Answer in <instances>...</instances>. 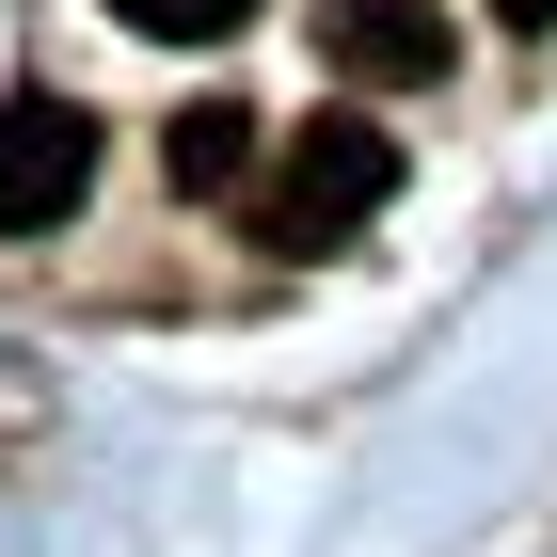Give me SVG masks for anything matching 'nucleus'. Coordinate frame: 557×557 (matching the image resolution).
Wrapping results in <instances>:
<instances>
[{
  "instance_id": "obj_1",
  "label": "nucleus",
  "mask_w": 557,
  "mask_h": 557,
  "mask_svg": "<svg viewBox=\"0 0 557 557\" xmlns=\"http://www.w3.org/2000/svg\"><path fill=\"white\" fill-rule=\"evenodd\" d=\"M383 191H398L383 112H302L287 160L256 175V239H271V256H335V239H367V223H383Z\"/></svg>"
},
{
  "instance_id": "obj_2",
  "label": "nucleus",
  "mask_w": 557,
  "mask_h": 557,
  "mask_svg": "<svg viewBox=\"0 0 557 557\" xmlns=\"http://www.w3.org/2000/svg\"><path fill=\"white\" fill-rule=\"evenodd\" d=\"M81 191H96V128H81V96H16V112H0V239L81 223Z\"/></svg>"
},
{
  "instance_id": "obj_3",
  "label": "nucleus",
  "mask_w": 557,
  "mask_h": 557,
  "mask_svg": "<svg viewBox=\"0 0 557 557\" xmlns=\"http://www.w3.org/2000/svg\"><path fill=\"white\" fill-rule=\"evenodd\" d=\"M319 48L350 96H414L446 81V0H319Z\"/></svg>"
},
{
  "instance_id": "obj_4",
  "label": "nucleus",
  "mask_w": 557,
  "mask_h": 557,
  "mask_svg": "<svg viewBox=\"0 0 557 557\" xmlns=\"http://www.w3.org/2000/svg\"><path fill=\"white\" fill-rule=\"evenodd\" d=\"M160 175L175 191H239V175H256V112H239V96H191L160 128Z\"/></svg>"
},
{
  "instance_id": "obj_5",
  "label": "nucleus",
  "mask_w": 557,
  "mask_h": 557,
  "mask_svg": "<svg viewBox=\"0 0 557 557\" xmlns=\"http://www.w3.org/2000/svg\"><path fill=\"white\" fill-rule=\"evenodd\" d=\"M112 16H128V33H160V48H223L256 0H112Z\"/></svg>"
},
{
  "instance_id": "obj_6",
  "label": "nucleus",
  "mask_w": 557,
  "mask_h": 557,
  "mask_svg": "<svg viewBox=\"0 0 557 557\" xmlns=\"http://www.w3.org/2000/svg\"><path fill=\"white\" fill-rule=\"evenodd\" d=\"M494 16H510V33H557V0H494Z\"/></svg>"
}]
</instances>
